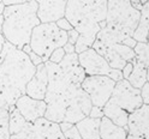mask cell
I'll use <instances>...</instances> for the list:
<instances>
[{
	"mask_svg": "<svg viewBox=\"0 0 149 139\" xmlns=\"http://www.w3.org/2000/svg\"><path fill=\"white\" fill-rule=\"evenodd\" d=\"M45 64L48 75L45 118L57 124L63 121L76 124L89 116L93 103L82 85L74 82L59 64L51 61Z\"/></svg>",
	"mask_w": 149,
	"mask_h": 139,
	"instance_id": "6da1fadb",
	"label": "cell"
},
{
	"mask_svg": "<svg viewBox=\"0 0 149 139\" xmlns=\"http://www.w3.org/2000/svg\"><path fill=\"white\" fill-rule=\"evenodd\" d=\"M36 71L29 55L5 41L0 52V107L10 110Z\"/></svg>",
	"mask_w": 149,
	"mask_h": 139,
	"instance_id": "7a4b0ae2",
	"label": "cell"
},
{
	"mask_svg": "<svg viewBox=\"0 0 149 139\" xmlns=\"http://www.w3.org/2000/svg\"><path fill=\"white\" fill-rule=\"evenodd\" d=\"M107 0H68L65 18L79 33L74 43L77 54L91 48L97 33L106 25Z\"/></svg>",
	"mask_w": 149,
	"mask_h": 139,
	"instance_id": "3957f363",
	"label": "cell"
},
{
	"mask_svg": "<svg viewBox=\"0 0 149 139\" xmlns=\"http://www.w3.org/2000/svg\"><path fill=\"white\" fill-rule=\"evenodd\" d=\"M141 12L131 5L130 0H107L106 25L97 33V41L112 44L122 43L132 37L138 25Z\"/></svg>",
	"mask_w": 149,
	"mask_h": 139,
	"instance_id": "277c9868",
	"label": "cell"
},
{
	"mask_svg": "<svg viewBox=\"0 0 149 139\" xmlns=\"http://www.w3.org/2000/svg\"><path fill=\"white\" fill-rule=\"evenodd\" d=\"M37 7L39 5L35 0L21 5L5 6L1 31L5 41L18 49L29 44L33 29L41 23L37 17Z\"/></svg>",
	"mask_w": 149,
	"mask_h": 139,
	"instance_id": "5b68a950",
	"label": "cell"
},
{
	"mask_svg": "<svg viewBox=\"0 0 149 139\" xmlns=\"http://www.w3.org/2000/svg\"><path fill=\"white\" fill-rule=\"evenodd\" d=\"M68 42V33L57 26L55 23H40L31 31L30 47L39 54L43 62L48 61L51 53Z\"/></svg>",
	"mask_w": 149,
	"mask_h": 139,
	"instance_id": "8992f818",
	"label": "cell"
},
{
	"mask_svg": "<svg viewBox=\"0 0 149 139\" xmlns=\"http://www.w3.org/2000/svg\"><path fill=\"white\" fill-rule=\"evenodd\" d=\"M78 61L87 76H107L116 83L124 79L122 70L112 68L106 59L94 48H88L87 50L79 53Z\"/></svg>",
	"mask_w": 149,
	"mask_h": 139,
	"instance_id": "52a82bcc",
	"label": "cell"
},
{
	"mask_svg": "<svg viewBox=\"0 0 149 139\" xmlns=\"http://www.w3.org/2000/svg\"><path fill=\"white\" fill-rule=\"evenodd\" d=\"M10 139H65L59 124L45 116L28 122L18 133L10 136Z\"/></svg>",
	"mask_w": 149,
	"mask_h": 139,
	"instance_id": "ba28073f",
	"label": "cell"
},
{
	"mask_svg": "<svg viewBox=\"0 0 149 139\" xmlns=\"http://www.w3.org/2000/svg\"><path fill=\"white\" fill-rule=\"evenodd\" d=\"M81 85L88 94L93 106L104 108L112 95L116 82L107 76H87Z\"/></svg>",
	"mask_w": 149,
	"mask_h": 139,
	"instance_id": "9c48e42d",
	"label": "cell"
},
{
	"mask_svg": "<svg viewBox=\"0 0 149 139\" xmlns=\"http://www.w3.org/2000/svg\"><path fill=\"white\" fill-rule=\"evenodd\" d=\"M91 48H94L100 55H102L112 68L118 70H122L126 62L132 61L136 57L134 48H130L123 43L106 44L95 40Z\"/></svg>",
	"mask_w": 149,
	"mask_h": 139,
	"instance_id": "30bf717a",
	"label": "cell"
},
{
	"mask_svg": "<svg viewBox=\"0 0 149 139\" xmlns=\"http://www.w3.org/2000/svg\"><path fill=\"white\" fill-rule=\"evenodd\" d=\"M108 101L126 110L129 114L143 104L141 97V89L132 86L127 82V79H122L116 83L114 89L112 91V95Z\"/></svg>",
	"mask_w": 149,
	"mask_h": 139,
	"instance_id": "8fae6325",
	"label": "cell"
},
{
	"mask_svg": "<svg viewBox=\"0 0 149 139\" xmlns=\"http://www.w3.org/2000/svg\"><path fill=\"white\" fill-rule=\"evenodd\" d=\"M15 107L28 122H34L35 120L45 116L47 103L45 102V100L31 98L30 96L24 94L17 100Z\"/></svg>",
	"mask_w": 149,
	"mask_h": 139,
	"instance_id": "7c38bea8",
	"label": "cell"
},
{
	"mask_svg": "<svg viewBox=\"0 0 149 139\" xmlns=\"http://www.w3.org/2000/svg\"><path fill=\"white\" fill-rule=\"evenodd\" d=\"M39 5L37 17L41 23H55L65 17L68 0H35Z\"/></svg>",
	"mask_w": 149,
	"mask_h": 139,
	"instance_id": "4fadbf2b",
	"label": "cell"
},
{
	"mask_svg": "<svg viewBox=\"0 0 149 139\" xmlns=\"http://www.w3.org/2000/svg\"><path fill=\"white\" fill-rule=\"evenodd\" d=\"M149 133V104H142L129 114L127 134L147 137Z\"/></svg>",
	"mask_w": 149,
	"mask_h": 139,
	"instance_id": "5bb4252c",
	"label": "cell"
},
{
	"mask_svg": "<svg viewBox=\"0 0 149 139\" xmlns=\"http://www.w3.org/2000/svg\"><path fill=\"white\" fill-rule=\"evenodd\" d=\"M48 86V75L46 64L42 62L36 66V71L31 79L25 86V95L36 100H45L46 91Z\"/></svg>",
	"mask_w": 149,
	"mask_h": 139,
	"instance_id": "9a60e30c",
	"label": "cell"
},
{
	"mask_svg": "<svg viewBox=\"0 0 149 139\" xmlns=\"http://www.w3.org/2000/svg\"><path fill=\"white\" fill-rule=\"evenodd\" d=\"M127 129L116 125L106 116L101 118L100 122V139H126Z\"/></svg>",
	"mask_w": 149,
	"mask_h": 139,
	"instance_id": "2e32d148",
	"label": "cell"
},
{
	"mask_svg": "<svg viewBox=\"0 0 149 139\" xmlns=\"http://www.w3.org/2000/svg\"><path fill=\"white\" fill-rule=\"evenodd\" d=\"M100 122L101 119L87 116L76 122V127L82 139H100Z\"/></svg>",
	"mask_w": 149,
	"mask_h": 139,
	"instance_id": "e0dca14e",
	"label": "cell"
},
{
	"mask_svg": "<svg viewBox=\"0 0 149 139\" xmlns=\"http://www.w3.org/2000/svg\"><path fill=\"white\" fill-rule=\"evenodd\" d=\"M104 110V115L106 118H108L109 120H112L116 125L122 126L124 128L127 129V119H129V113L126 110L122 109L120 107H118L117 104L112 103V102L107 101V103L102 108Z\"/></svg>",
	"mask_w": 149,
	"mask_h": 139,
	"instance_id": "ac0fdd59",
	"label": "cell"
},
{
	"mask_svg": "<svg viewBox=\"0 0 149 139\" xmlns=\"http://www.w3.org/2000/svg\"><path fill=\"white\" fill-rule=\"evenodd\" d=\"M131 62L134 65V68H132L131 75L127 77V82L132 86L141 89L144 85V83H147V67L143 64L137 61L136 58Z\"/></svg>",
	"mask_w": 149,
	"mask_h": 139,
	"instance_id": "d6986e66",
	"label": "cell"
},
{
	"mask_svg": "<svg viewBox=\"0 0 149 139\" xmlns=\"http://www.w3.org/2000/svg\"><path fill=\"white\" fill-rule=\"evenodd\" d=\"M25 124H26V120L13 106L8 110V131H10V134L12 136L18 133L25 126Z\"/></svg>",
	"mask_w": 149,
	"mask_h": 139,
	"instance_id": "ffe728a7",
	"label": "cell"
},
{
	"mask_svg": "<svg viewBox=\"0 0 149 139\" xmlns=\"http://www.w3.org/2000/svg\"><path fill=\"white\" fill-rule=\"evenodd\" d=\"M136 60L143 64L144 66H149V42H137L134 47Z\"/></svg>",
	"mask_w": 149,
	"mask_h": 139,
	"instance_id": "44dd1931",
	"label": "cell"
},
{
	"mask_svg": "<svg viewBox=\"0 0 149 139\" xmlns=\"http://www.w3.org/2000/svg\"><path fill=\"white\" fill-rule=\"evenodd\" d=\"M8 131V109L0 107V139H10Z\"/></svg>",
	"mask_w": 149,
	"mask_h": 139,
	"instance_id": "7402d4cb",
	"label": "cell"
},
{
	"mask_svg": "<svg viewBox=\"0 0 149 139\" xmlns=\"http://www.w3.org/2000/svg\"><path fill=\"white\" fill-rule=\"evenodd\" d=\"M142 7L139 12H141V18H139L138 24L144 25L148 29V39L147 42H149V0H141Z\"/></svg>",
	"mask_w": 149,
	"mask_h": 139,
	"instance_id": "603a6c76",
	"label": "cell"
},
{
	"mask_svg": "<svg viewBox=\"0 0 149 139\" xmlns=\"http://www.w3.org/2000/svg\"><path fill=\"white\" fill-rule=\"evenodd\" d=\"M65 50H64V48L63 47H60V48H57V49H54L52 53H51V57H49V60L48 61H51V62H54V64H59L61 60H63V58L65 57Z\"/></svg>",
	"mask_w": 149,
	"mask_h": 139,
	"instance_id": "cb8c5ba5",
	"label": "cell"
},
{
	"mask_svg": "<svg viewBox=\"0 0 149 139\" xmlns=\"http://www.w3.org/2000/svg\"><path fill=\"white\" fill-rule=\"evenodd\" d=\"M63 134H64V138L65 139H82L81 138V134L78 132V128L76 127V125H74V124L69 129L64 131Z\"/></svg>",
	"mask_w": 149,
	"mask_h": 139,
	"instance_id": "d4e9b609",
	"label": "cell"
},
{
	"mask_svg": "<svg viewBox=\"0 0 149 139\" xmlns=\"http://www.w3.org/2000/svg\"><path fill=\"white\" fill-rule=\"evenodd\" d=\"M55 24H57V26L59 28V29H61V30H64V31H69V30L73 29V26L71 25V23H70L65 17H63V18H60V19H58L57 22H55Z\"/></svg>",
	"mask_w": 149,
	"mask_h": 139,
	"instance_id": "484cf974",
	"label": "cell"
},
{
	"mask_svg": "<svg viewBox=\"0 0 149 139\" xmlns=\"http://www.w3.org/2000/svg\"><path fill=\"white\" fill-rule=\"evenodd\" d=\"M141 97L143 104H149V83H144V85L141 88Z\"/></svg>",
	"mask_w": 149,
	"mask_h": 139,
	"instance_id": "4316f807",
	"label": "cell"
},
{
	"mask_svg": "<svg viewBox=\"0 0 149 139\" xmlns=\"http://www.w3.org/2000/svg\"><path fill=\"white\" fill-rule=\"evenodd\" d=\"M89 116L90 118H95V119H101L104 115V110H102V108L97 107V106H93L90 112H89Z\"/></svg>",
	"mask_w": 149,
	"mask_h": 139,
	"instance_id": "83f0119b",
	"label": "cell"
},
{
	"mask_svg": "<svg viewBox=\"0 0 149 139\" xmlns=\"http://www.w3.org/2000/svg\"><path fill=\"white\" fill-rule=\"evenodd\" d=\"M66 33H68V42L71 43V44H74L77 42L78 37H79V33L76 29H71Z\"/></svg>",
	"mask_w": 149,
	"mask_h": 139,
	"instance_id": "f1b7e54d",
	"label": "cell"
},
{
	"mask_svg": "<svg viewBox=\"0 0 149 139\" xmlns=\"http://www.w3.org/2000/svg\"><path fill=\"white\" fill-rule=\"evenodd\" d=\"M132 68H134V65H132V62H131V61L125 64V66L122 68V73H123V78H124V79H127V77H129L130 75H131Z\"/></svg>",
	"mask_w": 149,
	"mask_h": 139,
	"instance_id": "f546056e",
	"label": "cell"
},
{
	"mask_svg": "<svg viewBox=\"0 0 149 139\" xmlns=\"http://www.w3.org/2000/svg\"><path fill=\"white\" fill-rule=\"evenodd\" d=\"M28 55H29V58H30L31 62L35 65V66H37V65H40V64L43 62V60H42V58L40 57V55H39V54H36V53L33 52V50H31L29 54H28Z\"/></svg>",
	"mask_w": 149,
	"mask_h": 139,
	"instance_id": "4dcf8cb0",
	"label": "cell"
},
{
	"mask_svg": "<svg viewBox=\"0 0 149 139\" xmlns=\"http://www.w3.org/2000/svg\"><path fill=\"white\" fill-rule=\"evenodd\" d=\"M5 6H11V5H21V4H25L29 3L31 0H3Z\"/></svg>",
	"mask_w": 149,
	"mask_h": 139,
	"instance_id": "1f68e13d",
	"label": "cell"
},
{
	"mask_svg": "<svg viewBox=\"0 0 149 139\" xmlns=\"http://www.w3.org/2000/svg\"><path fill=\"white\" fill-rule=\"evenodd\" d=\"M63 48L65 50V53L66 54H71V53H76V50H74V44H71L69 42H66L64 46H63Z\"/></svg>",
	"mask_w": 149,
	"mask_h": 139,
	"instance_id": "d6a6232c",
	"label": "cell"
},
{
	"mask_svg": "<svg viewBox=\"0 0 149 139\" xmlns=\"http://www.w3.org/2000/svg\"><path fill=\"white\" fill-rule=\"evenodd\" d=\"M122 43L125 44V46H127V47H130V48H134L135 46H136V43H137V41H136L134 37H129V39L124 40Z\"/></svg>",
	"mask_w": 149,
	"mask_h": 139,
	"instance_id": "836d02e7",
	"label": "cell"
},
{
	"mask_svg": "<svg viewBox=\"0 0 149 139\" xmlns=\"http://www.w3.org/2000/svg\"><path fill=\"white\" fill-rule=\"evenodd\" d=\"M72 125H73V124H71V122H66V121H63V122H60V124H59L61 132H64V131H66V129H69Z\"/></svg>",
	"mask_w": 149,
	"mask_h": 139,
	"instance_id": "e575fe53",
	"label": "cell"
},
{
	"mask_svg": "<svg viewBox=\"0 0 149 139\" xmlns=\"http://www.w3.org/2000/svg\"><path fill=\"white\" fill-rule=\"evenodd\" d=\"M22 50H23L25 54H29V53L31 52V47H30V44H25L24 47L22 48Z\"/></svg>",
	"mask_w": 149,
	"mask_h": 139,
	"instance_id": "d590c367",
	"label": "cell"
},
{
	"mask_svg": "<svg viewBox=\"0 0 149 139\" xmlns=\"http://www.w3.org/2000/svg\"><path fill=\"white\" fill-rule=\"evenodd\" d=\"M4 43H5V39H4L3 34H0V52H1V49H3V46H4Z\"/></svg>",
	"mask_w": 149,
	"mask_h": 139,
	"instance_id": "8d00e7d4",
	"label": "cell"
},
{
	"mask_svg": "<svg viewBox=\"0 0 149 139\" xmlns=\"http://www.w3.org/2000/svg\"><path fill=\"white\" fill-rule=\"evenodd\" d=\"M4 10H5V4H4L3 0H0V15H3Z\"/></svg>",
	"mask_w": 149,
	"mask_h": 139,
	"instance_id": "74e56055",
	"label": "cell"
},
{
	"mask_svg": "<svg viewBox=\"0 0 149 139\" xmlns=\"http://www.w3.org/2000/svg\"><path fill=\"white\" fill-rule=\"evenodd\" d=\"M126 139H146L144 137H136V136H131V134H127Z\"/></svg>",
	"mask_w": 149,
	"mask_h": 139,
	"instance_id": "f35d334b",
	"label": "cell"
},
{
	"mask_svg": "<svg viewBox=\"0 0 149 139\" xmlns=\"http://www.w3.org/2000/svg\"><path fill=\"white\" fill-rule=\"evenodd\" d=\"M3 23H4V16L0 15V34L3 31Z\"/></svg>",
	"mask_w": 149,
	"mask_h": 139,
	"instance_id": "ab89813d",
	"label": "cell"
},
{
	"mask_svg": "<svg viewBox=\"0 0 149 139\" xmlns=\"http://www.w3.org/2000/svg\"><path fill=\"white\" fill-rule=\"evenodd\" d=\"M147 82L149 83V66H147Z\"/></svg>",
	"mask_w": 149,
	"mask_h": 139,
	"instance_id": "60d3db41",
	"label": "cell"
},
{
	"mask_svg": "<svg viewBox=\"0 0 149 139\" xmlns=\"http://www.w3.org/2000/svg\"><path fill=\"white\" fill-rule=\"evenodd\" d=\"M146 139H149V133L147 134V137H146Z\"/></svg>",
	"mask_w": 149,
	"mask_h": 139,
	"instance_id": "b9f144b4",
	"label": "cell"
}]
</instances>
